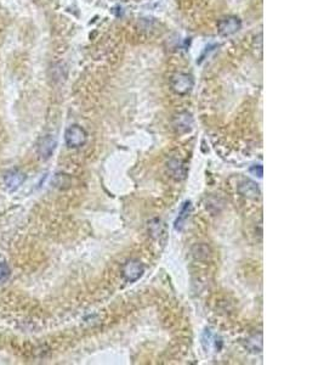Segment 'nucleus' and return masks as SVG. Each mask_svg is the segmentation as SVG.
<instances>
[{"label": "nucleus", "instance_id": "obj_8", "mask_svg": "<svg viewBox=\"0 0 324 365\" xmlns=\"http://www.w3.org/2000/svg\"><path fill=\"white\" fill-rule=\"evenodd\" d=\"M238 193L247 199L256 200L260 196V189L255 182L250 179H244L238 185Z\"/></svg>", "mask_w": 324, "mask_h": 365}, {"label": "nucleus", "instance_id": "obj_10", "mask_svg": "<svg viewBox=\"0 0 324 365\" xmlns=\"http://www.w3.org/2000/svg\"><path fill=\"white\" fill-rule=\"evenodd\" d=\"M192 211V203L190 201L185 202L183 208H181L180 213H178V217L175 220V224L174 228L175 230H177V232H181V230L184 229L185 223H186V220L188 219V217H190V213Z\"/></svg>", "mask_w": 324, "mask_h": 365}, {"label": "nucleus", "instance_id": "obj_11", "mask_svg": "<svg viewBox=\"0 0 324 365\" xmlns=\"http://www.w3.org/2000/svg\"><path fill=\"white\" fill-rule=\"evenodd\" d=\"M246 347L251 353H260L262 351V336L261 335H253V336L248 337Z\"/></svg>", "mask_w": 324, "mask_h": 365}, {"label": "nucleus", "instance_id": "obj_7", "mask_svg": "<svg viewBox=\"0 0 324 365\" xmlns=\"http://www.w3.org/2000/svg\"><path fill=\"white\" fill-rule=\"evenodd\" d=\"M25 180H26V176L17 169L9 170L4 177L5 186L8 187L9 191H15L16 189H18V187L25 183Z\"/></svg>", "mask_w": 324, "mask_h": 365}, {"label": "nucleus", "instance_id": "obj_5", "mask_svg": "<svg viewBox=\"0 0 324 365\" xmlns=\"http://www.w3.org/2000/svg\"><path fill=\"white\" fill-rule=\"evenodd\" d=\"M56 145H57V141H56V138L54 136H51V134L45 136L40 141H39V145H38L39 156H40L43 160L50 159L56 149Z\"/></svg>", "mask_w": 324, "mask_h": 365}, {"label": "nucleus", "instance_id": "obj_2", "mask_svg": "<svg viewBox=\"0 0 324 365\" xmlns=\"http://www.w3.org/2000/svg\"><path fill=\"white\" fill-rule=\"evenodd\" d=\"M171 90L177 95H186L193 88V80L187 73H176L170 80Z\"/></svg>", "mask_w": 324, "mask_h": 365}, {"label": "nucleus", "instance_id": "obj_1", "mask_svg": "<svg viewBox=\"0 0 324 365\" xmlns=\"http://www.w3.org/2000/svg\"><path fill=\"white\" fill-rule=\"evenodd\" d=\"M88 140V133L85 129L78 124L68 127L65 133V141L68 147L71 149H79V147L84 146Z\"/></svg>", "mask_w": 324, "mask_h": 365}, {"label": "nucleus", "instance_id": "obj_9", "mask_svg": "<svg viewBox=\"0 0 324 365\" xmlns=\"http://www.w3.org/2000/svg\"><path fill=\"white\" fill-rule=\"evenodd\" d=\"M168 169L171 173V177L176 180H183L186 178L188 172L186 163L180 159H171L168 162Z\"/></svg>", "mask_w": 324, "mask_h": 365}, {"label": "nucleus", "instance_id": "obj_3", "mask_svg": "<svg viewBox=\"0 0 324 365\" xmlns=\"http://www.w3.org/2000/svg\"><path fill=\"white\" fill-rule=\"evenodd\" d=\"M242 28V21L237 16H227L217 22V33L221 37H230Z\"/></svg>", "mask_w": 324, "mask_h": 365}, {"label": "nucleus", "instance_id": "obj_15", "mask_svg": "<svg viewBox=\"0 0 324 365\" xmlns=\"http://www.w3.org/2000/svg\"><path fill=\"white\" fill-rule=\"evenodd\" d=\"M10 274H11V271H10L8 263L5 262L0 263V284L8 280L10 278Z\"/></svg>", "mask_w": 324, "mask_h": 365}, {"label": "nucleus", "instance_id": "obj_16", "mask_svg": "<svg viewBox=\"0 0 324 365\" xmlns=\"http://www.w3.org/2000/svg\"><path fill=\"white\" fill-rule=\"evenodd\" d=\"M213 336H211V333H210V330H206V333H204L203 335V338H201V343H203V347L206 348L207 352L210 350V344H211V342H213Z\"/></svg>", "mask_w": 324, "mask_h": 365}, {"label": "nucleus", "instance_id": "obj_17", "mask_svg": "<svg viewBox=\"0 0 324 365\" xmlns=\"http://www.w3.org/2000/svg\"><path fill=\"white\" fill-rule=\"evenodd\" d=\"M249 172L253 174V176H256L257 178H262L264 176V168L261 164H255V166H251Z\"/></svg>", "mask_w": 324, "mask_h": 365}, {"label": "nucleus", "instance_id": "obj_6", "mask_svg": "<svg viewBox=\"0 0 324 365\" xmlns=\"http://www.w3.org/2000/svg\"><path fill=\"white\" fill-rule=\"evenodd\" d=\"M173 127L178 134H186L193 128V118L188 112L178 113L173 121Z\"/></svg>", "mask_w": 324, "mask_h": 365}, {"label": "nucleus", "instance_id": "obj_12", "mask_svg": "<svg viewBox=\"0 0 324 365\" xmlns=\"http://www.w3.org/2000/svg\"><path fill=\"white\" fill-rule=\"evenodd\" d=\"M192 256L194 258L198 259V261H203V259H207L210 256V248L209 246L206 245V243H197L192 247Z\"/></svg>", "mask_w": 324, "mask_h": 365}, {"label": "nucleus", "instance_id": "obj_14", "mask_svg": "<svg viewBox=\"0 0 324 365\" xmlns=\"http://www.w3.org/2000/svg\"><path fill=\"white\" fill-rule=\"evenodd\" d=\"M52 185L59 190L68 189L69 185H71V178L65 173H57L52 179Z\"/></svg>", "mask_w": 324, "mask_h": 365}, {"label": "nucleus", "instance_id": "obj_4", "mask_svg": "<svg viewBox=\"0 0 324 365\" xmlns=\"http://www.w3.org/2000/svg\"><path fill=\"white\" fill-rule=\"evenodd\" d=\"M145 268L141 262L138 261H129L125 263L123 267V278L128 282H135L144 275Z\"/></svg>", "mask_w": 324, "mask_h": 365}, {"label": "nucleus", "instance_id": "obj_13", "mask_svg": "<svg viewBox=\"0 0 324 365\" xmlns=\"http://www.w3.org/2000/svg\"><path fill=\"white\" fill-rule=\"evenodd\" d=\"M148 230L154 239H160L165 234V225L160 219H153L148 223Z\"/></svg>", "mask_w": 324, "mask_h": 365}]
</instances>
